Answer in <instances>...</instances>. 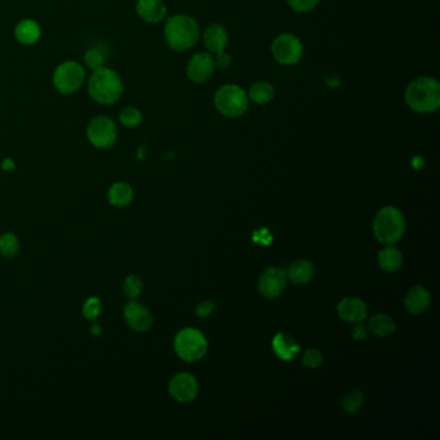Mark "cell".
Wrapping results in <instances>:
<instances>
[{"label": "cell", "mask_w": 440, "mask_h": 440, "mask_svg": "<svg viewBox=\"0 0 440 440\" xmlns=\"http://www.w3.org/2000/svg\"><path fill=\"white\" fill-rule=\"evenodd\" d=\"M351 336L354 340H364L367 337V328L360 323H357V326H354L351 330Z\"/></svg>", "instance_id": "e575fe53"}, {"label": "cell", "mask_w": 440, "mask_h": 440, "mask_svg": "<svg viewBox=\"0 0 440 440\" xmlns=\"http://www.w3.org/2000/svg\"><path fill=\"white\" fill-rule=\"evenodd\" d=\"M214 61V68L216 69H228L231 65L230 54H228L225 50H222L220 53H216V57L213 59Z\"/></svg>", "instance_id": "836d02e7"}, {"label": "cell", "mask_w": 440, "mask_h": 440, "mask_svg": "<svg viewBox=\"0 0 440 440\" xmlns=\"http://www.w3.org/2000/svg\"><path fill=\"white\" fill-rule=\"evenodd\" d=\"M134 200V190L126 181H117L108 189V201L111 207L127 208Z\"/></svg>", "instance_id": "9a60e30c"}, {"label": "cell", "mask_w": 440, "mask_h": 440, "mask_svg": "<svg viewBox=\"0 0 440 440\" xmlns=\"http://www.w3.org/2000/svg\"><path fill=\"white\" fill-rule=\"evenodd\" d=\"M214 61L210 53H197L191 57L188 63V77L194 83H204L210 79L214 72Z\"/></svg>", "instance_id": "4fadbf2b"}, {"label": "cell", "mask_w": 440, "mask_h": 440, "mask_svg": "<svg viewBox=\"0 0 440 440\" xmlns=\"http://www.w3.org/2000/svg\"><path fill=\"white\" fill-rule=\"evenodd\" d=\"M105 61H106V53H105V50H101L99 47L87 50V53L84 54V62L92 70L102 68Z\"/></svg>", "instance_id": "f1b7e54d"}, {"label": "cell", "mask_w": 440, "mask_h": 440, "mask_svg": "<svg viewBox=\"0 0 440 440\" xmlns=\"http://www.w3.org/2000/svg\"><path fill=\"white\" fill-rule=\"evenodd\" d=\"M271 53L280 65L292 66L301 60L303 46L297 37L292 34H281L272 41Z\"/></svg>", "instance_id": "9c48e42d"}, {"label": "cell", "mask_w": 440, "mask_h": 440, "mask_svg": "<svg viewBox=\"0 0 440 440\" xmlns=\"http://www.w3.org/2000/svg\"><path fill=\"white\" fill-rule=\"evenodd\" d=\"M327 84L330 86V88H337L340 86V79L334 75H330L327 78Z\"/></svg>", "instance_id": "74e56055"}, {"label": "cell", "mask_w": 440, "mask_h": 440, "mask_svg": "<svg viewBox=\"0 0 440 440\" xmlns=\"http://www.w3.org/2000/svg\"><path fill=\"white\" fill-rule=\"evenodd\" d=\"M123 92V81L115 71L105 66L93 70L88 80V93L96 102L112 105L119 101Z\"/></svg>", "instance_id": "3957f363"}, {"label": "cell", "mask_w": 440, "mask_h": 440, "mask_svg": "<svg viewBox=\"0 0 440 440\" xmlns=\"http://www.w3.org/2000/svg\"><path fill=\"white\" fill-rule=\"evenodd\" d=\"M379 265L386 272H395L403 265V254L398 248L388 246L379 253Z\"/></svg>", "instance_id": "7402d4cb"}, {"label": "cell", "mask_w": 440, "mask_h": 440, "mask_svg": "<svg viewBox=\"0 0 440 440\" xmlns=\"http://www.w3.org/2000/svg\"><path fill=\"white\" fill-rule=\"evenodd\" d=\"M406 309L413 315L422 314L423 311L428 310L431 303V296L429 290L421 286H416L410 288L406 297Z\"/></svg>", "instance_id": "ac0fdd59"}, {"label": "cell", "mask_w": 440, "mask_h": 440, "mask_svg": "<svg viewBox=\"0 0 440 440\" xmlns=\"http://www.w3.org/2000/svg\"><path fill=\"white\" fill-rule=\"evenodd\" d=\"M319 0H288L290 8L300 13L310 12L318 6Z\"/></svg>", "instance_id": "1f68e13d"}, {"label": "cell", "mask_w": 440, "mask_h": 440, "mask_svg": "<svg viewBox=\"0 0 440 440\" xmlns=\"http://www.w3.org/2000/svg\"><path fill=\"white\" fill-rule=\"evenodd\" d=\"M363 403H364V395L361 391L355 389V390L350 391L343 400H342V407L343 410L348 412V413H357L361 410L363 407Z\"/></svg>", "instance_id": "83f0119b"}, {"label": "cell", "mask_w": 440, "mask_h": 440, "mask_svg": "<svg viewBox=\"0 0 440 440\" xmlns=\"http://www.w3.org/2000/svg\"><path fill=\"white\" fill-rule=\"evenodd\" d=\"M302 364L309 370H318L323 364V355L321 352L315 349H309L303 354Z\"/></svg>", "instance_id": "4dcf8cb0"}, {"label": "cell", "mask_w": 440, "mask_h": 440, "mask_svg": "<svg viewBox=\"0 0 440 440\" xmlns=\"http://www.w3.org/2000/svg\"><path fill=\"white\" fill-rule=\"evenodd\" d=\"M40 34L39 25L32 20L21 21L14 29L16 39L25 46L35 44L39 40Z\"/></svg>", "instance_id": "44dd1931"}, {"label": "cell", "mask_w": 440, "mask_h": 440, "mask_svg": "<svg viewBox=\"0 0 440 440\" xmlns=\"http://www.w3.org/2000/svg\"><path fill=\"white\" fill-rule=\"evenodd\" d=\"M214 310V302L210 300L203 301L200 302L199 305L197 306L195 312L199 318H207L210 317V314Z\"/></svg>", "instance_id": "d6a6232c"}, {"label": "cell", "mask_w": 440, "mask_h": 440, "mask_svg": "<svg viewBox=\"0 0 440 440\" xmlns=\"http://www.w3.org/2000/svg\"><path fill=\"white\" fill-rule=\"evenodd\" d=\"M203 40H204L206 48L210 50V53L216 54L225 50V47L228 46L229 34L220 23H212L204 31Z\"/></svg>", "instance_id": "e0dca14e"}, {"label": "cell", "mask_w": 440, "mask_h": 440, "mask_svg": "<svg viewBox=\"0 0 440 440\" xmlns=\"http://www.w3.org/2000/svg\"><path fill=\"white\" fill-rule=\"evenodd\" d=\"M136 10L141 20L149 23H158L167 16V7L163 0H139Z\"/></svg>", "instance_id": "2e32d148"}, {"label": "cell", "mask_w": 440, "mask_h": 440, "mask_svg": "<svg viewBox=\"0 0 440 440\" xmlns=\"http://www.w3.org/2000/svg\"><path fill=\"white\" fill-rule=\"evenodd\" d=\"M287 287V274L278 268H269L261 274L259 290L266 299H277Z\"/></svg>", "instance_id": "7c38bea8"}, {"label": "cell", "mask_w": 440, "mask_h": 440, "mask_svg": "<svg viewBox=\"0 0 440 440\" xmlns=\"http://www.w3.org/2000/svg\"><path fill=\"white\" fill-rule=\"evenodd\" d=\"M86 79L84 68L75 61L62 62L53 74V84L62 94L75 93Z\"/></svg>", "instance_id": "52a82bcc"}, {"label": "cell", "mask_w": 440, "mask_h": 440, "mask_svg": "<svg viewBox=\"0 0 440 440\" xmlns=\"http://www.w3.org/2000/svg\"><path fill=\"white\" fill-rule=\"evenodd\" d=\"M404 99L412 110L420 114H431L439 109V81L430 77L413 80L406 90Z\"/></svg>", "instance_id": "6da1fadb"}, {"label": "cell", "mask_w": 440, "mask_h": 440, "mask_svg": "<svg viewBox=\"0 0 440 440\" xmlns=\"http://www.w3.org/2000/svg\"><path fill=\"white\" fill-rule=\"evenodd\" d=\"M87 137L96 149H109L118 139L117 124L109 117H96L87 127Z\"/></svg>", "instance_id": "ba28073f"}, {"label": "cell", "mask_w": 440, "mask_h": 440, "mask_svg": "<svg viewBox=\"0 0 440 440\" xmlns=\"http://www.w3.org/2000/svg\"><path fill=\"white\" fill-rule=\"evenodd\" d=\"M168 391L172 398L179 403H189L197 398L199 392V383L192 374L182 372L170 379Z\"/></svg>", "instance_id": "8fae6325"}, {"label": "cell", "mask_w": 440, "mask_h": 440, "mask_svg": "<svg viewBox=\"0 0 440 440\" xmlns=\"http://www.w3.org/2000/svg\"><path fill=\"white\" fill-rule=\"evenodd\" d=\"M248 99L257 105H266L274 99V87L269 81H257L250 87Z\"/></svg>", "instance_id": "d4e9b609"}, {"label": "cell", "mask_w": 440, "mask_h": 440, "mask_svg": "<svg viewBox=\"0 0 440 440\" xmlns=\"http://www.w3.org/2000/svg\"><path fill=\"white\" fill-rule=\"evenodd\" d=\"M373 232L383 244H395L406 232V219L395 207H383L373 221Z\"/></svg>", "instance_id": "277c9868"}, {"label": "cell", "mask_w": 440, "mask_h": 440, "mask_svg": "<svg viewBox=\"0 0 440 440\" xmlns=\"http://www.w3.org/2000/svg\"><path fill=\"white\" fill-rule=\"evenodd\" d=\"M121 290L128 300H137L143 292V280L137 274H128L121 281Z\"/></svg>", "instance_id": "4316f807"}, {"label": "cell", "mask_w": 440, "mask_h": 440, "mask_svg": "<svg viewBox=\"0 0 440 440\" xmlns=\"http://www.w3.org/2000/svg\"><path fill=\"white\" fill-rule=\"evenodd\" d=\"M176 354L185 361H198L208 350V342L206 336L195 328L181 330L173 341Z\"/></svg>", "instance_id": "8992f818"}, {"label": "cell", "mask_w": 440, "mask_h": 440, "mask_svg": "<svg viewBox=\"0 0 440 440\" xmlns=\"http://www.w3.org/2000/svg\"><path fill=\"white\" fill-rule=\"evenodd\" d=\"M200 38L198 22L186 14H174L164 26V39L173 50L183 52L192 48Z\"/></svg>", "instance_id": "7a4b0ae2"}, {"label": "cell", "mask_w": 440, "mask_h": 440, "mask_svg": "<svg viewBox=\"0 0 440 440\" xmlns=\"http://www.w3.org/2000/svg\"><path fill=\"white\" fill-rule=\"evenodd\" d=\"M248 103L246 90L235 84H226L214 94L216 109L226 118H239L248 109Z\"/></svg>", "instance_id": "5b68a950"}, {"label": "cell", "mask_w": 440, "mask_h": 440, "mask_svg": "<svg viewBox=\"0 0 440 440\" xmlns=\"http://www.w3.org/2000/svg\"><path fill=\"white\" fill-rule=\"evenodd\" d=\"M1 170H4V172H12V170H16L14 160L10 159V158H6L1 161Z\"/></svg>", "instance_id": "d590c367"}, {"label": "cell", "mask_w": 440, "mask_h": 440, "mask_svg": "<svg viewBox=\"0 0 440 440\" xmlns=\"http://www.w3.org/2000/svg\"><path fill=\"white\" fill-rule=\"evenodd\" d=\"M315 266L310 261L299 260L293 262L287 271V278L294 284H308L314 278Z\"/></svg>", "instance_id": "ffe728a7"}, {"label": "cell", "mask_w": 440, "mask_h": 440, "mask_svg": "<svg viewBox=\"0 0 440 440\" xmlns=\"http://www.w3.org/2000/svg\"><path fill=\"white\" fill-rule=\"evenodd\" d=\"M300 343L287 333H278L272 340V350L281 360L293 359L300 352Z\"/></svg>", "instance_id": "d6986e66"}, {"label": "cell", "mask_w": 440, "mask_h": 440, "mask_svg": "<svg viewBox=\"0 0 440 440\" xmlns=\"http://www.w3.org/2000/svg\"><path fill=\"white\" fill-rule=\"evenodd\" d=\"M20 237L13 231H6L0 234V256L4 259H14L20 253Z\"/></svg>", "instance_id": "cb8c5ba5"}, {"label": "cell", "mask_w": 440, "mask_h": 440, "mask_svg": "<svg viewBox=\"0 0 440 440\" xmlns=\"http://www.w3.org/2000/svg\"><path fill=\"white\" fill-rule=\"evenodd\" d=\"M81 317L88 321H97L103 311V301L99 296H88L81 303Z\"/></svg>", "instance_id": "484cf974"}, {"label": "cell", "mask_w": 440, "mask_h": 440, "mask_svg": "<svg viewBox=\"0 0 440 440\" xmlns=\"http://www.w3.org/2000/svg\"><path fill=\"white\" fill-rule=\"evenodd\" d=\"M120 123L127 127V128H134L137 126H140L141 121H142V114L139 109L130 106L127 109L120 112L119 115Z\"/></svg>", "instance_id": "f546056e"}, {"label": "cell", "mask_w": 440, "mask_h": 440, "mask_svg": "<svg viewBox=\"0 0 440 440\" xmlns=\"http://www.w3.org/2000/svg\"><path fill=\"white\" fill-rule=\"evenodd\" d=\"M123 319L130 330L137 333L148 332L154 324L150 309L137 300H130L123 308Z\"/></svg>", "instance_id": "30bf717a"}, {"label": "cell", "mask_w": 440, "mask_h": 440, "mask_svg": "<svg viewBox=\"0 0 440 440\" xmlns=\"http://www.w3.org/2000/svg\"><path fill=\"white\" fill-rule=\"evenodd\" d=\"M337 312L340 318L348 323H361L367 318L368 309L367 305L357 297H346L341 300L337 306Z\"/></svg>", "instance_id": "5bb4252c"}, {"label": "cell", "mask_w": 440, "mask_h": 440, "mask_svg": "<svg viewBox=\"0 0 440 440\" xmlns=\"http://www.w3.org/2000/svg\"><path fill=\"white\" fill-rule=\"evenodd\" d=\"M423 164H425V161H423V159H422L421 157H414L413 160H412V166H413V168H416V170H421V168L423 167Z\"/></svg>", "instance_id": "f35d334b"}, {"label": "cell", "mask_w": 440, "mask_h": 440, "mask_svg": "<svg viewBox=\"0 0 440 440\" xmlns=\"http://www.w3.org/2000/svg\"><path fill=\"white\" fill-rule=\"evenodd\" d=\"M368 328L374 336L385 339V337H389L395 332L397 326H395L394 319L390 318L389 315H386V314H376V315H373L370 318V323H368Z\"/></svg>", "instance_id": "603a6c76"}, {"label": "cell", "mask_w": 440, "mask_h": 440, "mask_svg": "<svg viewBox=\"0 0 440 440\" xmlns=\"http://www.w3.org/2000/svg\"><path fill=\"white\" fill-rule=\"evenodd\" d=\"M90 332L92 336L97 337V336H100L101 332H102V327H101L99 323H96V321H92V326H90Z\"/></svg>", "instance_id": "8d00e7d4"}]
</instances>
